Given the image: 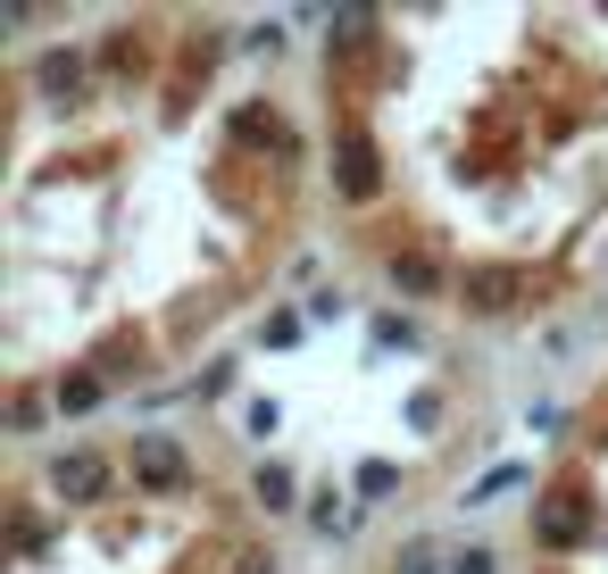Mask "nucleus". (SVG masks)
I'll list each match as a JSON object with an SVG mask.
<instances>
[{
    "instance_id": "7ed1b4c3",
    "label": "nucleus",
    "mask_w": 608,
    "mask_h": 574,
    "mask_svg": "<svg viewBox=\"0 0 608 574\" xmlns=\"http://www.w3.org/2000/svg\"><path fill=\"white\" fill-rule=\"evenodd\" d=\"M343 184L350 192H376V150H367V142H343Z\"/></svg>"
},
{
    "instance_id": "0eeeda50",
    "label": "nucleus",
    "mask_w": 608,
    "mask_h": 574,
    "mask_svg": "<svg viewBox=\"0 0 608 574\" xmlns=\"http://www.w3.org/2000/svg\"><path fill=\"white\" fill-rule=\"evenodd\" d=\"M58 408H76V416H84V408H100V383H93V375H76V383H58Z\"/></svg>"
},
{
    "instance_id": "6e6552de",
    "label": "nucleus",
    "mask_w": 608,
    "mask_h": 574,
    "mask_svg": "<svg viewBox=\"0 0 608 574\" xmlns=\"http://www.w3.org/2000/svg\"><path fill=\"white\" fill-rule=\"evenodd\" d=\"M509 483H517V466H492V475H484V483H476V491H467V508H484V500H500V491H509Z\"/></svg>"
},
{
    "instance_id": "f257e3e1",
    "label": "nucleus",
    "mask_w": 608,
    "mask_h": 574,
    "mask_svg": "<svg viewBox=\"0 0 608 574\" xmlns=\"http://www.w3.org/2000/svg\"><path fill=\"white\" fill-rule=\"evenodd\" d=\"M58 500H100V491H109V466L93 458V450H76V458H58Z\"/></svg>"
},
{
    "instance_id": "1a4fd4ad",
    "label": "nucleus",
    "mask_w": 608,
    "mask_h": 574,
    "mask_svg": "<svg viewBox=\"0 0 608 574\" xmlns=\"http://www.w3.org/2000/svg\"><path fill=\"white\" fill-rule=\"evenodd\" d=\"M392 275H400V283H409V292H434V267H425V259H400V267H392Z\"/></svg>"
},
{
    "instance_id": "9d476101",
    "label": "nucleus",
    "mask_w": 608,
    "mask_h": 574,
    "mask_svg": "<svg viewBox=\"0 0 608 574\" xmlns=\"http://www.w3.org/2000/svg\"><path fill=\"white\" fill-rule=\"evenodd\" d=\"M458 574H492V550H467V557H458Z\"/></svg>"
},
{
    "instance_id": "f03ea898",
    "label": "nucleus",
    "mask_w": 608,
    "mask_h": 574,
    "mask_svg": "<svg viewBox=\"0 0 608 574\" xmlns=\"http://www.w3.org/2000/svg\"><path fill=\"white\" fill-rule=\"evenodd\" d=\"M133 466H142V483H159V491L184 483V450H175V442H142V458H133Z\"/></svg>"
},
{
    "instance_id": "423d86ee",
    "label": "nucleus",
    "mask_w": 608,
    "mask_h": 574,
    "mask_svg": "<svg viewBox=\"0 0 608 574\" xmlns=\"http://www.w3.org/2000/svg\"><path fill=\"white\" fill-rule=\"evenodd\" d=\"M250 491H259V508H292V475H284V466H267Z\"/></svg>"
},
{
    "instance_id": "39448f33",
    "label": "nucleus",
    "mask_w": 608,
    "mask_h": 574,
    "mask_svg": "<svg viewBox=\"0 0 608 574\" xmlns=\"http://www.w3.org/2000/svg\"><path fill=\"white\" fill-rule=\"evenodd\" d=\"M76 84H84V67H76L67 51H51V58H42V93H76Z\"/></svg>"
},
{
    "instance_id": "20e7f679",
    "label": "nucleus",
    "mask_w": 608,
    "mask_h": 574,
    "mask_svg": "<svg viewBox=\"0 0 608 574\" xmlns=\"http://www.w3.org/2000/svg\"><path fill=\"white\" fill-rule=\"evenodd\" d=\"M467 292H476V308H509V292H517V275H467Z\"/></svg>"
}]
</instances>
